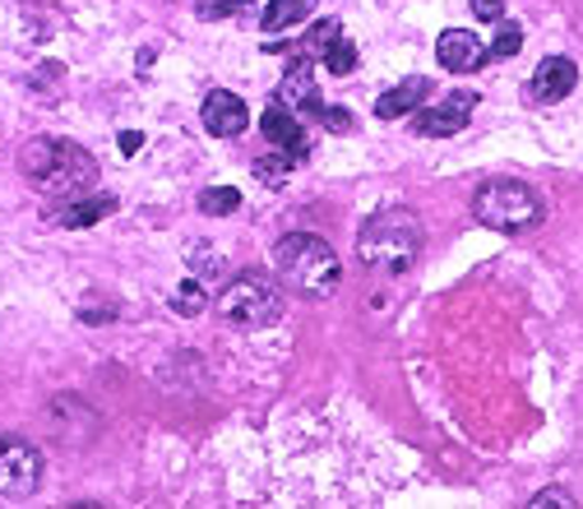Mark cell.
<instances>
[{
  "mask_svg": "<svg viewBox=\"0 0 583 509\" xmlns=\"http://www.w3.org/2000/svg\"><path fill=\"white\" fill-rule=\"evenodd\" d=\"M274 269L283 278L287 292H297L306 301H324L339 292L343 283V264H339V251L329 241L310 236V232H292L274 246Z\"/></svg>",
  "mask_w": 583,
  "mask_h": 509,
  "instance_id": "1",
  "label": "cell"
},
{
  "mask_svg": "<svg viewBox=\"0 0 583 509\" xmlns=\"http://www.w3.org/2000/svg\"><path fill=\"white\" fill-rule=\"evenodd\" d=\"M19 171H24L37 190L65 195V199H75L79 190H88L98 181V167H94V158H88L79 144L47 140V135L29 140L24 148H19Z\"/></svg>",
  "mask_w": 583,
  "mask_h": 509,
  "instance_id": "2",
  "label": "cell"
},
{
  "mask_svg": "<svg viewBox=\"0 0 583 509\" xmlns=\"http://www.w3.org/2000/svg\"><path fill=\"white\" fill-rule=\"evenodd\" d=\"M356 255L375 274H408L421 255V218L408 209H385L356 236Z\"/></svg>",
  "mask_w": 583,
  "mask_h": 509,
  "instance_id": "3",
  "label": "cell"
},
{
  "mask_svg": "<svg viewBox=\"0 0 583 509\" xmlns=\"http://www.w3.org/2000/svg\"><path fill=\"white\" fill-rule=\"evenodd\" d=\"M473 218L491 232L519 236V232H532L547 218V199L524 181H486L473 195Z\"/></svg>",
  "mask_w": 583,
  "mask_h": 509,
  "instance_id": "4",
  "label": "cell"
},
{
  "mask_svg": "<svg viewBox=\"0 0 583 509\" xmlns=\"http://www.w3.org/2000/svg\"><path fill=\"white\" fill-rule=\"evenodd\" d=\"M287 311V297L260 274H241L218 292V316L232 329H268Z\"/></svg>",
  "mask_w": 583,
  "mask_h": 509,
  "instance_id": "5",
  "label": "cell"
},
{
  "mask_svg": "<svg viewBox=\"0 0 583 509\" xmlns=\"http://www.w3.org/2000/svg\"><path fill=\"white\" fill-rule=\"evenodd\" d=\"M42 482L37 445L19 435H0V496H33Z\"/></svg>",
  "mask_w": 583,
  "mask_h": 509,
  "instance_id": "6",
  "label": "cell"
},
{
  "mask_svg": "<svg viewBox=\"0 0 583 509\" xmlns=\"http://www.w3.org/2000/svg\"><path fill=\"white\" fill-rule=\"evenodd\" d=\"M278 102H287L292 112H324V102H320V93H316V56L310 52H297L287 60V75H283V84H278Z\"/></svg>",
  "mask_w": 583,
  "mask_h": 509,
  "instance_id": "7",
  "label": "cell"
},
{
  "mask_svg": "<svg viewBox=\"0 0 583 509\" xmlns=\"http://www.w3.org/2000/svg\"><path fill=\"white\" fill-rule=\"evenodd\" d=\"M477 93H450L440 107H431V112H421L417 117V135H426V140H444V135H459V130L473 121V112H477Z\"/></svg>",
  "mask_w": 583,
  "mask_h": 509,
  "instance_id": "8",
  "label": "cell"
},
{
  "mask_svg": "<svg viewBox=\"0 0 583 509\" xmlns=\"http://www.w3.org/2000/svg\"><path fill=\"white\" fill-rule=\"evenodd\" d=\"M574 84H579V70H574V60L570 56H547L542 65L532 70V84H528V98L532 102H560V98H570L574 93Z\"/></svg>",
  "mask_w": 583,
  "mask_h": 509,
  "instance_id": "9",
  "label": "cell"
},
{
  "mask_svg": "<svg viewBox=\"0 0 583 509\" xmlns=\"http://www.w3.org/2000/svg\"><path fill=\"white\" fill-rule=\"evenodd\" d=\"M199 117H205V130L218 135V140H232V135H241V130L251 125L245 102L237 93H228V88H213V93L205 98V107H199Z\"/></svg>",
  "mask_w": 583,
  "mask_h": 509,
  "instance_id": "10",
  "label": "cell"
},
{
  "mask_svg": "<svg viewBox=\"0 0 583 509\" xmlns=\"http://www.w3.org/2000/svg\"><path fill=\"white\" fill-rule=\"evenodd\" d=\"M260 130H264V140L274 144V148H283L292 163H301L306 153H310V140H306L301 121L292 117V107H283V102H274V107H268V112L260 117Z\"/></svg>",
  "mask_w": 583,
  "mask_h": 509,
  "instance_id": "11",
  "label": "cell"
},
{
  "mask_svg": "<svg viewBox=\"0 0 583 509\" xmlns=\"http://www.w3.org/2000/svg\"><path fill=\"white\" fill-rule=\"evenodd\" d=\"M436 56H440V65H444L450 75H473L477 65L486 60V47H482L477 33H468V29H444L440 42H436Z\"/></svg>",
  "mask_w": 583,
  "mask_h": 509,
  "instance_id": "12",
  "label": "cell"
},
{
  "mask_svg": "<svg viewBox=\"0 0 583 509\" xmlns=\"http://www.w3.org/2000/svg\"><path fill=\"white\" fill-rule=\"evenodd\" d=\"M426 98H431V79H403V84H394V88H389V93H380L375 117H380V121L413 117Z\"/></svg>",
  "mask_w": 583,
  "mask_h": 509,
  "instance_id": "13",
  "label": "cell"
},
{
  "mask_svg": "<svg viewBox=\"0 0 583 509\" xmlns=\"http://www.w3.org/2000/svg\"><path fill=\"white\" fill-rule=\"evenodd\" d=\"M107 213H117V199H111V195H88V199H75V204H65L56 223H61V228H94V223H102Z\"/></svg>",
  "mask_w": 583,
  "mask_h": 509,
  "instance_id": "14",
  "label": "cell"
},
{
  "mask_svg": "<svg viewBox=\"0 0 583 509\" xmlns=\"http://www.w3.org/2000/svg\"><path fill=\"white\" fill-rule=\"evenodd\" d=\"M320 0H268V10H264V33H283L292 24H301V19H310V10H316Z\"/></svg>",
  "mask_w": 583,
  "mask_h": 509,
  "instance_id": "15",
  "label": "cell"
},
{
  "mask_svg": "<svg viewBox=\"0 0 583 509\" xmlns=\"http://www.w3.org/2000/svg\"><path fill=\"white\" fill-rule=\"evenodd\" d=\"M237 209H241V190H232V186H213L199 195V213H209V218H228Z\"/></svg>",
  "mask_w": 583,
  "mask_h": 509,
  "instance_id": "16",
  "label": "cell"
},
{
  "mask_svg": "<svg viewBox=\"0 0 583 509\" xmlns=\"http://www.w3.org/2000/svg\"><path fill=\"white\" fill-rule=\"evenodd\" d=\"M339 37H343V29H339V19H324V24H316V29H310V33H306V52L324 60V52H329V47H333V42H339Z\"/></svg>",
  "mask_w": 583,
  "mask_h": 509,
  "instance_id": "17",
  "label": "cell"
},
{
  "mask_svg": "<svg viewBox=\"0 0 583 509\" xmlns=\"http://www.w3.org/2000/svg\"><path fill=\"white\" fill-rule=\"evenodd\" d=\"M205 301H209V297H205V287H199V283L190 278V283L176 287V301H172V306H176L182 316H205Z\"/></svg>",
  "mask_w": 583,
  "mask_h": 509,
  "instance_id": "18",
  "label": "cell"
},
{
  "mask_svg": "<svg viewBox=\"0 0 583 509\" xmlns=\"http://www.w3.org/2000/svg\"><path fill=\"white\" fill-rule=\"evenodd\" d=\"M255 176H260L268 190H278V186H287V176H292V158H287V153H283L278 163H274V158H260V163H255Z\"/></svg>",
  "mask_w": 583,
  "mask_h": 509,
  "instance_id": "19",
  "label": "cell"
},
{
  "mask_svg": "<svg viewBox=\"0 0 583 509\" xmlns=\"http://www.w3.org/2000/svg\"><path fill=\"white\" fill-rule=\"evenodd\" d=\"M352 65H356V47H352L348 37H339V42H333V47L324 52V70H329V75H348Z\"/></svg>",
  "mask_w": 583,
  "mask_h": 509,
  "instance_id": "20",
  "label": "cell"
},
{
  "mask_svg": "<svg viewBox=\"0 0 583 509\" xmlns=\"http://www.w3.org/2000/svg\"><path fill=\"white\" fill-rule=\"evenodd\" d=\"M519 52H524V29H519V24H505V29H501V37L491 42V52H486V56L505 60V56H519Z\"/></svg>",
  "mask_w": 583,
  "mask_h": 509,
  "instance_id": "21",
  "label": "cell"
},
{
  "mask_svg": "<svg viewBox=\"0 0 583 509\" xmlns=\"http://www.w3.org/2000/svg\"><path fill=\"white\" fill-rule=\"evenodd\" d=\"M237 10V0H195V14L199 19H228Z\"/></svg>",
  "mask_w": 583,
  "mask_h": 509,
  "instance_id": "22",
  "label": "cell"
},
{
  "mask_svg": "<svg viewBox=\"0 0 583 509\" xmlns=\"http://www.w3.org/2000/svg\"><path fill=\"white\" fill-rule=\"evenodd\" d=\"M320 121H324L329 130H339V135H348V130H352V121H348V112H343V107H324V112H320Z\"/></svg>",
  "mask_w": 583,
  "mask_h": 509,
  "instance_id": "23",
  "label": "cell"
},
{
  "mask_svg": "<svg viewBox=\"0 0 583 509\" xmlns=\"http://www.w3.org/2000/svg\"><path fill=\"white\" fill-rule=\"evenodd\" d=\"M473 14H477V19H491V24H496V19L505 14V0H473Z\"/></svg>",
  "mask_w": 583,
  "mask_h": 509,
  "instance_id": "24",
  "label": "cell"
},
{
  "mask_svg": "<svg viewBox=\"0 0 583 509\" xmlns=\"http://www.w3.org/2000/svg\"><path fill=\"white\" fill-rule=\"evenodd\" d=\"M547 505H560V509H570L574 500L565 491H542V496H532V509H547Z\"/></svg>",
  "mask_w": 583,
  "mask_h": 509,
  "instance_id": "25",
  "label": "cell"
},
{
  "mask_svg": "<svg viewBox=\"0 0 583 509\" xmlns=\"http://www.w3.org/2000/svg\"><path fill=\"white\" fill-rule=\"evenodd\" d=\"M117 144H121V153H140L144 148V135H140V130H121Z\"/></svg>",
  "mask_w": 583,
  "mask_h": 509,
  "instance_id": "26",
  "label": "cell"
}]
</instances>
